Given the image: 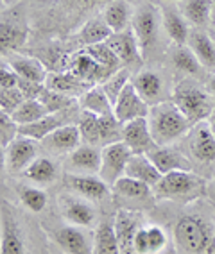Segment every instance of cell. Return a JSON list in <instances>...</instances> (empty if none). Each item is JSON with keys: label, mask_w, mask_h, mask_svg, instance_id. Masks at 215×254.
<instances>
[{"label": "cell", "mask_w": 215, "mask_h": 254, "mask_svg": "<svg viewBox=\"0 0 215 254\" xmlns=\"http://www.w3.org/2000/svg\"><path fill=\"white\" fill-rule=\"evenodd\" d=\"M174 242L179 254H212L214 226L201 215H183L174 224Z\"/></svg>", "instance_id": "6da1fadb"}, {"label": "cell", "mask_w": 215, "mask_h": 254, "mask_svg": "<svg viewBox=\"0 0 215 254\" xmlns=\"http://www.w3.org/2000/svg\"><path fill=\"white\" fill-rule=\"evenodd\" d=\"M147 120H149L152 140L158 147H165L179 140L192 126L172 100H165L160 104L151 106Z\"/></svg>", "instance_id": "7a4b0ae2"}, {"label": "cell", "mask_w": 215, "mask_h": 254, "mask_svg": "<svg viewBox=\"0 0 215 254\" xmlns=\"http://www.w3.org/2000/svg\"><path fill=\"white\" fill-rule=\"evenodd\" d=\"M172 102L181 109L190 124H199L214 111V102L208 91L197 86L192 81H181L172 91Z\"/></svg>", "instance_id": "3957f363"}, {"label": "cell", "mask_w": 215, "mask_h": 254, "mask_svg": "<svg viewBox=\"0 0 215 254\" xmlns=\"http://www.w3.org/2000/svg\"><path fill=\"white\" fill-rule=\"evenodd\" d=\"M205 191V181L190 170H176L165 174L154 186V195L160 199H194Z\"/></svg>", "instance_id": "277c9868"}, {"label": "cell", "mask_w": 215, "mask_h": 254, "mask_svg": "<svg viewBox=\"0 0 215 254\" xmlns=\"http://www.w3.org/2000/svg\"><path fill=\"white\" fill-rule=\"evenodd\" d=\"M133 154L135 152L124 141L104 145L102 147V161L99 176L110 186H113L120 177L126 176V168H128L129 159Z\"/></svg>", "instance_id": "5b68a950"}, {"label": "cell", "mask_w": 215, "mask_h": 254, "mask_svg": "<svg viewBox=\"0 0 215 254\" xmlns=\"http://www.w3.org/2000/svg\"><path fill=\"white\" fill-rule=\"evenodd\" d=\"M158 31H160V20H158L156 7L151 4L142 5L137 11L133 20V32L137 36L142 58H145L154 49L156 40H158Z\"/></svg>", "instance_id": "8992f818"}, {"label": "cell", "mask_w": 215, "mask_h": 254, "mask_svg": "<svg viewBox=\"0 0 215 254\" xmlns=\"http://www.w3.org/2000/svg\"><path fill=\"white\" fill-rule=\"evenodd\" d=\"M113 109L115 117L119 118L122 124H126L131 122V120H137V118H147L149 111H151V106L140 97L133 81H129L122 90V93L119 95L117 102H115Z\"/></svg>", "instance_id": "52a82bcc"}, {"label": "cell", "mask_w": 215, "mask_h": 254, "mask_svg": "<svg viewBox=\"0 0 215 254\" xmlns=\"http://www.w3.org/2000/svg\"><path fill=\"white\" fill-rule=\"evenodd\" d=\"M0 254H25V236L22 224L9 206L2 209V233H0Z\"/></svg>", "instance_id": "ba28073f"}, {"label": "cell", "mask_w": 215, "mask_h": 254, "mask_svg": "<svg viewBox=\"0 0 215 254\" xmlns=\"http://www.w3.org/2000/svg\"><path fill=\"white\" fill-rule=\"evenodd\" d=\"M65 185L75 195L88 200H102L110 195V185L95 174H67Z\"/></svg>", "instance_id": "9c48e42d"}, {"label": "cell", "mask_w": 215, "mask_h": 254, "mask_svg": "<svg viewBox=\"0 0 215 254\" xmlns=\"http://www.w3.org/2000/svg\"><path fill=\"white\" fill-rule=\"evenodd\" d=\"M54 242L67 254H93V240L84 227L67 224L54 231Z\"/></svg>", "instance_id": "30bf717a"}, {"label": "cell", "mask_w": 215, "mask_h": 254, "mask_svg": "<svg viewBox=\"0 0 215 254\" xmlns=\"http://www.w3.org/2000/svg\"><path fill=\"white\" fill-rule=\"evenodd\" d=\"M5 161L11 172H25V168L36 159L38 143L32 138L18 134L5 147Z\"/></svg>", "instance_id": "8fae6325"}, {"label": "cell", "mask_w": 215, "mask_h": 254, "mask_svg": "<svg viewBox=\"0 0 215 254\" xmlns=\"http://www.w3.org/2000/svg\"><path fill=\"white\" fill-rule=\"evenodd\" d=\"M69 72H72L75 77H79L81 81L90 84V86H93V84H104L108 81V77L111 75L110 70H106L102 64L97 63L86 50L77 52L70 59Z\"/></svg>", "instance_id": "7c38bea8"}, {"label": "cell", "mask_w": 215, "mask_h": 254, "mask_svg": "<svg viewBox=\"0 0 215 254\" xmlns=\"http://www.w3.org/2000/svg\"><path fill=\"white\" fill-rule=\"evenodd\" d=\"M190 154L199 163H214L215 161V134L212 132L210 124L199 122L194 124L190 141H188Z\"/></svg>", "instance_id": "4fadbf2b"}, {"label": "cell", "mask_w": 215, "mask_h": 254, "mask_svg": "<svg viewBox=\"0 0 215 254\" xmlns=\"http://www.w3.org/2000/svg\"><path fill=\"white\" fill-rule=\"evenodd\" d=\"M122 141L135 154H147L151 149H154L156 143L152 140L151 129H149V120L137 118V120L124 124Z\"/></svg>", "instance_id": "5bb4252c"}, {"label": "cell", "mask_w": 215, "mask_h": 254, "mask_svg": "<svg viewBox=\"0 0 215 254\" xmlns=\"http://www.w3.org/2000/svg\"><path fill=\"white\" fill-rule=\"evenodd\" d=\"M61 211L63 217L69 220V224L79 227H92L95 224L97 211L92 202L82 197L63 195L61 197Z\"/></svg>", "instance_id": "9a60e30c"}, {"label": "cell", "mask_w": 215, "mask_h": 254, "mask_svg": "<svg viewBox=\"0 0 215 254\" xmlns=\"http://www.w3.org/2000/svg\"><path fill=\"white\" fill-rule=\"evenodd\" d=\"M133 84L137 91L140 93L143 100L149 106H156L160 102H165V95H167V86L160 73L154 70H143L133 79Z\"/></svg>", "instance_id": "2e32d148"}, {"label": "cell", "mask_w": 215, "mask_h": 254, "mask_svg": "<svg viewBox=\"0 0 215 254\" xmlns=\"http://www.w3.org/2000/svg\"><path fill=\"white\" fill-rule=\"evenodd\" d=\"M102 150L97 145H79L69 154V174H99L101 172Z\"/></svg>", "instance_id": "e0dca14e"}, {"label": "cell", "mask_w": 215, "mask_h": 254, "mask_svg": "<svg viewBox=\"0 0 215 254\" xmlns=\"http://www.w3.org/2000/svg\"><path fill=\"white\" fill-rule=\"evenodd\" d=\"M113 226L122 254H135V238H137L138 229L142 227L140 226V217L135 215L133 211L120 209L119 213L115 215Z\"/></svg>", "instance_id": "ac0fdd59"}, {"label": "cell", "mask_w": 215, "mask_h": 254, "mask_svg": "<svg viewBox=\"0 0 215 254\" xmlns=\"http://www.w3.org/2000/svg\"><path fill=\"white\" fill-rule=\"evenodd\" d=\"M81 140L82 138L81 132H79V127L67 124V126L58 127L54 132H51L43 140V147L54 152V154H70L72 150L77 149Z\"/></svg>", "instance_id": "d6986e66"}, {"label": "cell", "mask_w": 215, "mask_h": 254, "mask_svg": "<svg viewBox=\"0 0 215 254\" xmlns=\"http://www.w3.org/2000/svg\"><path fill=\"white\" fill-rule=\"evenodd\" d=\"M106 43L110 45V49L113 50L115 54L119 56L122 64H133L142 59V52H140V47H138V41L133 29L115 32V34H111V38Z\"/></svg>", "instance_id": "ffe728a7"}, {"label": "cell", "mask_w": 215, "mask_h": 254, "mask_svg": "<svg viewBox=\"0 0 215 254\" xmlns=\"http://www.w3.org/2000/svg\"><path fill=\"white\" fill-rule=\"evenodd\" d=\"M147 156L151 158V161L156 165V168L163 176L165 174L176 172V170H192V163L181 152H178V150L169 145L165 147L156 145L154 149H151L147 152Z\"/></svg>", "instance_id": "44dd1931"}, {"label": "cell", "mask_w": 215, "mask_h": 254, "mask_svg": "<svg viewBox=\"0 0 215 254\" xmlns=\"http://www.w3.org/2000/svg\"><path fill=\"white\" fill-rule=\"evenodd\" d=\"M167 245V233L160 226H142L135 238V254H158Z\"/></svg>", "instance_id": "7402d4cb"}, {"label": "cell", "mask_w": 215, "mask_h": 254, "mask_svg": "<svg viewBox=\"0 0 215 254\" xmlns=\"http://www.w3.org/2000/svg\"><path fill=\"white\" fill-rule=\"evenodd\" d=\"M111 190L119 199L129 200V202H149L152 199L151 186L129 176L120 177L119 181L111 186Z\"/></svg>", "instance_id": "603a6c76"}, {"label": "cell", "mask_w": 215, "mask_h": 254, "mask_svg": "<svg viewBox=\"0 0 215 254\" xmlns=\"http://www.w3.org/2000/svg\"><path fill=\"white\" fill-rule=\"evenodd\" d=\"M126 176L138 179V181L145 183L151 188H154L160 179L163 177V174L156 168V165L151 161V158L147 154H133L129 159L128 168H126Z\"/></svg>", "instance_id": "cb8c5ba5"}, {"label": "cell", "mask_w": 215, "mask_h": 254, "mask_svg": "<svg viewBox=\"0 0 215 254\" xmlns=\"http://www.w3.org/2000/svg\"><path fill=\"white\" fill-rule=\"evenodd\" d=\"M45 86L69 97H77V95L81 97L82 93H86L92 88L90 84H86V82L81 81L79 77H75L69 70L67 72H51L45 81Z\"/></svg>", "instance_id": "d4e9b609"}, {"label": "cell", "mask_w": 215, "mask_h": 254, "mask_svg": "<svg viewBox=\"0 0 215 254\" xmlns=\"http://www.w3.org/2000/svg\"><path fill=\"white\" fill-rule=\"evenodd\" d=\"M187 45L192 49V52L199 59L201 66H205V68H215V41L212 40L210 32L190 31Z\"/></svg>", "instance_id": "484cf974"}, {"label": "cell", "mask_w": 215, "mask_h": 254, "mask_svg": "<svg viewBox=\"0 0 215 254\" xmlns=\"http://www.w3.org/2000/svg\"><path fill=\"white\" fill-rule=\"evenodd\" d=\"M61 126H65L63 117L60 113H49L43 118H40V120H36V122L27 124V126H20V134L32 138V140L36 141H43L51 132H54Z\"/></svg>", "instance_id": "4316f807"}, {"label": "cell", "mask_w": 215, "mask_h": 254, "mask_svg": "<svg viewBox=\"0 0 215 254\" xmlns=\"http://www.w3.org/2000/svg\"><path fill=\"white\" fill-rule=\"evenodd\" d=\"M81 108H82V111L95 113L97 117H104V115L115 113L113 102L110 100V97L106 95V91L102 90V86H92L86 93H82Z\"/></svg>", "instance_id": "83f0119b"}, {"label": "cell", "mask_w": 215, "mask_h": 254, "mask_svg": "<svg viewBox=\"0 0 215 254\" xmlns=\"http://www.w3.org/2000/svg\"><path fill=\"white\" fill-rule=\"evenodd\" d=\"M9 64L11 68L18 73V77L25 79V81H34L40 82V84H45L47 77H49L47 68L36 58H13L9 61Z\"/></svg>", "instance_id": "f1b7e54d"}, {"label": "cell", "mask_w": 215, "mask_h": 254, "mask_svg": "<svg viewBox=\"0 0 215 254\" xmlns=\"http://www.w3.org/2000/svg\"><path fill=\"white\" fill-rule=\"evenodd\" d=\"M93 253L95 254H122L119 238L115 233V226L108 220L99 224L93 236Z\"/></svg>", "instance_id": "f546056e"}, {"label": "cell", "mask_w": 215, "mask_h": 254, "mask_svg": "<svg viewBox=\"0 0 215 254\" xmlns=\"http://www.w3.org/2000/svg\"><path fill=\"white\" fill-rule=\"evenodd\" d=\"M23 176L27 177L31 183H34V185L47 186L56 181V177H58V167H56V163L51 158H36L27 168H25Z\"/></svg>", "instance_id": "4dcf8cb0"}, {"label": "cell", "mask_w": 215, "mask_h": 254, "mask_svg": "<svg viewBox=\"0 0 215 254\" xmlns=\"http://www.w3.org/2000/svg\"><path fill=\"white\" fill-rule=\"evenodd\" d=\"M102 18L108 23V27L115 32H122L128 29L129 18H131V5L126 0H113L106 5Z\"/></svg>", "instance_id": "1f68e13d"}, {"label": "cell", "mask_w": 215, "mask_h": 254, "mask_svg": "<svg viewBox=\"0 0 215 254\" xmlns=\"http://www.w3.org/2000/svg\"><path fill=\"white\" fill-rule=\"evenodd\" d=\"M161 22H163L165 32L169 34V38L174 41L176 45H187L190 31H188L185 16L178 14V11L174 9H165L163 16H161Z\"/></svg>", "instance_id": "d6a6232c"}, {"label": "cell", "mask_w": 215, "mask_h": 254, "mask_svg": "<svg viewBox=\"0 0 215 254\" xmlns=\"http://www.w3.org/2000/svg\"><path fill=\"white\" fill-rule=\"evenodd\" d=\"M212 7H214L212 0H185L181 4V13L187 22L194 23L197 27H203L210 22Z\"/></svg>", "instance_id": "836d02e7"}, {"label": "cell", "mask_w": 215, "mask_h": 254, "mask_svg": "<svg viewBox=\"0 0 215 254\" xmlns=\"http://www.w3.org/2000/svg\"><path fill=\"white\" fill-rule=\"evenodd\" d=\"M111 34H113V31L108 27V23L104 22V18H93L84 23V27L81 31V40L84 45L90 47L108 41L111 38Z\"/></svg>", "instance_id": "e575fe53"}, {"label": "cell", "mask_w": 215, "mask_h": 254, "mask_svg": "<svg viewBox=\"0 0 215 254\" xmlns=\"http://www.w3.org/2000/svg\"><path fill=\"white\" fill-rule=\"evenodd\" d=\"M79 132L81 138L86 141L88 145H99L101 143V124H99V117L90 111H82L79 115Z\"/></svg>", "instance_id": "d590c367"}, {"label": "cell", "mask_w": 215, "mask_h": 254, "mask_svg": "<svg viewBox=\"0 0 215 254\" xmlns=\"http://www.w3.org/2000/svg\"><path fill=\"white\" fill-rule=\"evenodd\" d=\"M88 52V54L92 56L93 59H95L97 63L99 64H102L106 70H110L111 73H115L117 70H120L122 66V61L119 59V56L115 54L113 50L110 49V45L108 43H97V45H90V47H86L84 49Z\"/></svg>", "instance_id": "8d00e7d4"}, {"label": "cell", "mask_w": 215, "mask_h": 254, "mask_svg": "<svg viewBox=\"0 0 215 254\" xmlns=\"http://www.w3.org/2000/svg\"><path fill=\"white\" fill-rule=\"evenodd\" d=\"M45 115H49V111L40 100H25L11 117L18 126H27V124H32L43 118Z\"/></svg>", "instance_id": "74e56055"}, {"label": "cell", "mask_w": 215, "mask_h": 254, "mask_svg": "<svg viewBox=\"0 0 215 254\" xmlns=\"http://www.w3.org/2000/svg\"><path fill=\"white\" fill-rule=\"evenodd\" d=\"M170 58H172V63H174L176 68L183 70L187 73H192V75H196L199 72V68H201L199 59L196 58V54L188 45H176Z\"/></svg>", "instance_id": "f35d334b"}, {"label": "cell", "mask_w": 215, "mask_h": 254, "mask_svg": "<svg viewBox=\"0 0 215 254\" xmlns=\"http://www.w3.org/2000/svg\"><path fill=\"white\" fill-rule=\"evenodd\" d=\"M99 124H101V143L102 145H110V143L122 141L124 124L115 117V113L99 117Z\"/></svg>", "instance_id": "ab89813d"}, {"label": "cell", "mask_w": 215, "mask_h": 254, "mask_svg": "<svg viewBox=\"0 0 215 254\" xmlns=\"http://www.w3.org/2000/svg\"><path fill=\"white\" fill-rule=\"evenodd\" d=\"M23 206L32 213H41L47 206V193L36 186H22L18 190Z\"/></svg>", "instance_id": "60d3db41"}, {"label": "cell", "mask_w": 215, "mask_h": 254, "mask_svg": "<svg viewBox=\"0 0 215 254\" xmlns=\"http://www.w3.org/2000/svg\"><path fill=\"white\" fill-rule=\"evenodd\" d=\"M25 38H27V32L25 29H22L20 25H14V23H2V29H0V40H2V50H14L22 47L25 43Z\"/></svg>", "instance_id": "b9f144b4"}, {"label": "cell", "mask_w": 215, "mask_h": 254, "mask_svg": "<svg viewBox=\"0 0 215 254\" xmlns=\"http://www.w3.org/2000/svg\"><path fill=\"white\" fill-rule=\"evenodd\" d=\"M38 100L45 106L49 113H61V111H65V109H69L73 102L72 97L63 95V93H60V91H54L47 86H45V90L41 91V95Z\"/></svg>", "instance_id": "7bdbcfd3"}, {"label": "cell", "mask_w": 215, "mask_h": 254, "mask_svg": "<svg viewBox=\"0 0 215 254\" xmlns=\"http://www.w3.org/2000/svg\"><path fill=\"white\" fill-rule=\"evenodd\" d=\"M128 82H129V72L126 68H120L115 73H111L104 84H101L102 90L106 91V95L110 97V100L113 102V106H115V102H117V99H119V95L122 93V90L126 88Z\"/></svg>", "instance_id": "ee69618b"}, {"label": "cell", "mask_w": 215, "mask_h": 254, "mask_svg": "<svg viewBox=\"0 0 215 254\" xmlns=\"http://www.w3.org/2000/svg\"><path fill=\"white\" fill-rule=\"evenodd\" d=\"M20 134V126L13 120L9 113L2 111L0 113V141H2V149L9 145L11 141Z\"/></svg>", "instance_id": "f6af8a7d"}, {"label": "cell", "mask_w": 215, "mask_h": 254, "mask_svg": "<svg viewBox=\"0 0 215 254\" xmlns=\"http://www.w3.org/2000/svg\"><path fill=\"white\" fill-rule=\"evenodd\" d=\"M25 97L20 91V88H9V90H2L0 91V106H2V111L13 115L20 106L25 102Z\"/></svg>", "instance_id": "bcb514c9"}, {"label": "cell", "mask_w": 215, "mask_h": 254, "mask_svg": "<svg viewBox=\"0 0 215 254\" xmlns=\"http://www.w3.org/2000/svg\"><path fill=\"white\" fill-rule=\"evenodd\" d=\"M18 82H20V77L18 73L14 72L11 68V64H2V68H0V86L2 90H9V88H18Z\"/></svg>", "instance_id": "7dc6e473"}, {"label": "cell", "mask_w": 215, "mask_h": 254, "mask_svg": "<svg viewBox=\"0 0 215 254\" xmlns=\"http://www.w3.org/2000/svg\"><path fill=\"white\" fill-rule=\"evenodd\" d=\"M18 88H20V91H22L23 97H25L27 100H38V99H40V95H41V91L45 90V84H40V82L20 79Z\"/></svg>", "instance_id": "c3c4849f"}, {"label": "cell", "mask_w": 215, "mask_h": 254, "mask_svg": "<svg viewBox=\"0 0 215 254\" xmlns=\"http://www.w3.org/2000/svg\"><path fill=\"white\" fill-rule=\"evenodd\" d=\"M208 124H210V129H212V132L215 134V109L212 111V115H210V118H208Z\"/></svg>", "instance_id": "681fc988"}, {"label": "cell", "mask_w": 215, "mask_h": 254, "mask_svg": "<svg viewBox=\"0 0 215 254\" xmlns=\"http://www.w3.org/2000/svg\"><path fill=\"white\" fill-rule=\"evenodd\" d=\"M210 25H212V31H215V2H214V7H212V16H210Z\"/></svg>", "instance_id": "f907efd6"}, {"label": "cell", "mask_w": 215, "mask_h": 254, "mask_svg": "<svg viewBox=\"0 0 215 254\" xmlns=\"http://www.w3.org/2000/svg\"><path fill=\"white\" fill-rule=\"evenodd\" d=\"M208 88H210V91L215 95V75L210 79V82H208Z\"/></svg>", "instance_id": "816d5d0a"}, {"label": "cell", "mask_w": 215, "mask_h": 254, "mask_svg": "<svg viewBox=\"0 0 215 254\" xmlns=\"http://www.w3.org/2000/svg\"><path fill=\"white\" fill-rule=\"evenodd\" d=\"M82 4H93V2H99V0H79Z\"/></svg>", "instance_id": "f5cc1de1"}, {"label": "cell", "mask_w": 215, "mask_h": 254, "mask_svg": "<svg viewBox=\"0 0 215 254\" xmlns=\"http://www.w3.org/2000/svg\"><path fill=\"white\" fill-rule=\"evenodd\" d=\"M210 36H212V40L215 41V31H212V32H210Z\"/></svg>", "instance_id": "db71d44e"}, {"label": "cell", "mask_w": 215, "mask_h": 254, "mask_svg": "<svg viewBox=\"0 0 215 254\" xmlns=\"http://www.w3.org/2000/svg\"><path fill=\"white\" fill-rule=\"evenodd\" d=\"M169 2H176V0H169Z\"/></svg>", "instance_id": "11a10c76"}]
</instances>
